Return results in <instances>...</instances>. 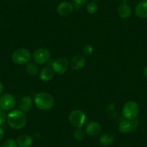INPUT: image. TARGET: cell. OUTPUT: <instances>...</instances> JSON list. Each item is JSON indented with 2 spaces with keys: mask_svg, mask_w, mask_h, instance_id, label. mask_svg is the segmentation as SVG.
Segmentation results:
<instances>
[{
  "mask_svg": "<svg viewBox=\"0 0 147 147\" xmlns=\"http://www.w3.org/2000/svg\"><path fill=\"white\" fill-rule=\"evenodd\" d=\"M18 146L20 147H30L33 144V138L28 134H22L16 140Z\"/></svg>",
  "mask_w": 147,
  "mask_h": 147,
  "instance_id": "9a60e30c",
  "label": "cell"
},
{
  "mask_svg": "<svg viewBox=\"0 0 147 147\" xmlns=\"http://www.w3.org/2000/svg\"><path fill=\"white\" fill-rule=\"evenodd\" d=\"M86 65V59L84 56L76 55L71 59L70 62L71 68L74 70H80Z\"/></svg>",
  "mask_w": 147,
  "mask_h": 147,
  "instance_id": "8fae6325",
  "label": "cell"
},
{
  "mask_svg": "<svg viewBox=\"0 0 147 147\" xmlns=\"http://www.w3.org/2000/svg\"><path fill=\"white\" fill-rule=\"evenodd\" d=\"M4 136H5V131L2 127H0V140L4 138Z\"/></svg>",
  "mask_w": 147,
  "mask_h": 147,
  "instance_id": "484cf974",
  "label": "cell"
},
{
  "mask_svg": "<svg viewBox=\"0 0 147 147\" xmlns=\"http://www.w3.org/2000/svg\"><path fill=\"white\" fill-rule=\"evenodd\" d=\"M134 125L131 120L124 119L122 120L118 124V130L120 132L123 134H128V133L131 132L134 130Z\"/></svg>",
  "mask_w": 147,
  "mask_h": 147,
  "instance_id": "2e32d148",
  "label": "cell"
},
{
  "mask_svg": "<svg viewBox=\"0 0 147 147\" xmlns=\"http://www.w3.org/2000/svg\"><path fill=\"white\" fill-rule=\"evenodd\" d=\"M7 121L11 128L15 130H20L26 125L27 116L22 110L16 109L9 113L7 116Z\"/></svg>",
  "mask_w": 147,
  "mask_h": 147,
  "instance_id": "6da1fadb",
  "label": "cell"
},
{
  "mask_svg": "<svg viewBox=\"0 0 147 147\" xmlns=\"http://www.w3.org/2000/svg\"><path fill=\"white\" fill-rule=\"evenodd\" d=\"M139 107L136 102L134 100L128 101L124 105L123 107L122 113L124 118L128 120H134L138 115Z\"/></svg>",
  "mask_w": 147,
  "mask_h": 147,
  "instance_id": "5b68a950",
  "label": "cell"
},
{
  "mask_svg": "<svg viewBox=\"0 0 147 147\" xmlns=\"http://www.w3.org/2000/svg\"><path fill=\"white\" fill-rule=\"evenodd\" d=\"M118 14L121 18L127 19L131 17V14H132V10H131L130 6H128L127 4H122L118 7Z\"/></svg>",
  "mask_w": 147,
  "mask_h": 147,
  "instance_id": "ac0fdd59",
  "label": "cell"
},
{
  "mask_svg": "<svg viewBox=\"0 0 147 147\" xmlns=\"http://www.w3.org/2000/svg\"><path fill=\"white\" fill-rule=\"evenodd\" d=\"M121 2L123 4H126L128 2V0H121Z\"/></svg>",
  "mask_w": 147,
  "mask_h": 147,
  "instance_id": "f1b7e54d",
  "label": "cell"
},
{
  "mask_svg": "<svg viewBox=\"0 0 147 147\" xmlns=\"http://www.w3.org/2000/svg\"><path fill=\"white\" fill-rule=\"evenodd\" d=\"M56 10L59 15L62 17H66L72 13L74 11V6L70 2H63L58 5Z\"/></svg>",
  "mask_w": 147,
  "mask_h": 147,
  "instance_id": "30bf717a",
  "label": "cell"
},
{
  "mask_svg": "<svg viewBox=\"0 0 147 147\" xmlns=\"http://www.w3.org/2000/svg\"><path fill=\"white\" fill-rule=\"evenodd\" d=\"M7 121V115L5 110L0 108V125H2Z\"/></svg>",
  "mask_w": 147,
  "mask_h": 147,
  "instance_id": "cb8c5ba5",
  "label": "cell"
},
{
  "mask_svg": "<svg viewBox=\"0 0 147 147\" xmlns=\"http://www.w3.org/2000/svg\"><path fill=\"white\" fill-rule=\"evenodd\" d=\"M69 121L70 123L76 128H82L87 121V115L82 110L75 109L69 114Z\"/></svg>",
  "mask_w": 147,
  "mask_h": 147,
  "instance_id": "277c9868",
  "label": "cell"
},
{
  "mask_svg": "<svg viewBox=\"0 0 147 147\" xmlns=\"http://www.w3.org/2000/svg\"><path fill=\"white\" fill-rule=\"evenodd\" d=\"M32 56L28 49L20 48L13 52L12 55V60L15 63L18 65L28 64L30 61Z\"/></svg>",
  "mask_w": 147,
  "mask_h": 147,
  "instance_id": "3957f363",
  "label": "cell"
},
{
  "mask_svg": "<svg viewBox=\"0 0 147 147\" xmlns=\"http://www.w3.org/2000/svg\"><path fill=\"white\" fill-rule=\"evenodd\" d=\"M74 2L78 5H83L87 2V0H74Z\"/></svg>",
  "mask_w": 147,
  "mask_h": 147,
  "instance_id": "d4e9b609",
  "label": "cell"
},
{
  "mask_svg": "<svg viewBox=\"0 0 147 147\" xmlns=\"http://www.w3.org/2000/svg\"><path fill=\"white\" fill-rule=\"evenodd\" d=\"M102 125L97 121H92L87 123L85 128V132L90 136H97L102 132Z\"/></svg>",
  "mask_w": 147,
  "mask_h": 147,
  "instance_id": "9c48e42d",
  "label": "cell"
},
{
  "mask_svg": "<svg viewBox=\"0 0 147 147\" xmlns=\"http://www.w3.org/2000/svg\"><path fill=\"white\" fill-rule=\"evenodd\" d=\"M33 100L30 96H25L22 97L19 102V108L22 112H28L31 110L33 105Z\"/></svg>",
  "mask_w": 147,
  "mask_h": 147,
  "instance_id": "4fadbf2b",
  "label": "cell"
},
{
  "mask_svg": "<svg viewBox=\"0 0 147 147\" xmlns=\"http://www.w3.org/2000/svg\"><path fill=\"white\" fill-rule=\"evenodd\" d=\"M35 106L41 110H51L54 106L53 96L47 92H40L35 94L33 99Z\"/></svg>",
  "mask_w": 147,
  "mask_h": 147,
  "instance_id": "7a4b0ae2",
  "label": "cell"
},
{
  "mask_svg": "<svg viewBox=\"0 0 147 147\" xmlns=\"http://www.w3.org/2000/svg\"><path fill=\"white\" fill-rule=\"evenodd\" d=\"M3 147H18V144L15 140L12 139V138H9V139L6 140L5 143L3 144Z\"/></svg>",
  "mask_w": 147,
  "mask_h": 147,
  "instance_id": "603a6c76",
  "label": "cell"
},
{
  "mask_svg": "<svg viewBox=\"0 0 147 147\" xmlns=\"http://www.w3.org/2000/svg\"><path fill=\"white\" fill-rule=\"evenodd\" d=\"M50 51L46 48H40L34 51L32 53V59L34 62L38 64H44L46 63L51 59Z\"/></svg>",
  "mask_w": 147,
  "mask_h": 147,
  "instance_id": "8992f818",
  "label": "cell"
},
{
  "mask_svg": "<svg viewBox=\"0 0 147 147\" xmlns=\"http://www.w3.org/2000/svg\"><path fill=\"white\" fill-rule=\"evenodd\" d=\"M15 99L10 94H4L0 96V108L3 110H11L15 106Z\"/></svg>",
  "mask_w": 147,
  "mask_h": 147,
  "instance_id": "ba28073f",
  "label": "cell"
},
{
  "mask_svg": "<svg viewBox=\"0 0 147 147\" xmlns=\"http://www.w3.org/2000/svg\"><path fill=\"white\" fill-rule=\"evenodd\" d=\"M135 14L138 18H147V0H142L136 6Z\"/></svg>",
  "mask_w": 147,
  "mask_h": 147,
  "instance_id": "7c38bea8",
  "label": "cell"
},
{
  "mask_svg": "<svg viewBox=\"0 0 147 147\" xmlns=\"http://www.w3.org/2000/svg\"><path fill=\"white\" fill-rule=\"evenodd\" d=\"M53 74H54V71H53L52 67L51 68L50 66H46L40 70V73H39V78L41 81L47 82L53 79Z\"/></svg>",
  "mask_w": 147,
  "mask_h": 147,
  "instance_id": "5bb4252c",
  "label": "cell"
},
{
  "mask_svg": "<svg viewBox=\"0 0 147 147\" xmlns=\"http://www.w3.org/2000/svg\"><path fill=\"white\" fill-rule=\"evenodd\" d=\"M92 2H98V1H100V0H92Z\"/></svg>",
  "mask_w": 147,
  "mask_h": 147,
  "instance_id": "f546056e",
  "label": "cell"
},
{
  "mask_svg": "<svg viewBox=\"0 0 147 147\" xmlns=\"http://www.w3.org/2000/svg\"><path fill=\"white\" fill-rule=\"evenodd\" d=\"M69 66V61L64 57L58 58L52 63V69L53 71L58 74H63L66 73L68 71Z\"/></svg>",
  "mask_w": 147,
  "mask_h": 147,
  "instance_id": "52a82bcc",
  "label": "cell"
},
{
  "mask_svg": "<svg viewBox=\"0 0 147 147\" xmlns=\"http://www.w3.org/2000/svg\"><path fill=\"white\" fill-rule=\"evenodd\" d=\"M97 9H98V5L97 3L94 2H91L87 5V11L88 13L93 15L95 12H97Z\"/></svg>",
  "mask_w": 147,
  "mask_h": 147,
  "instance_id": "44dd1931",
  "label": "cell"
},
{
  "mask_svg": "<svg viewBox=\"0 0 147 147\" xmlns=\"http://www.w3.org/2000/svg\"><path fill=\"white\" fill-rule=\"evenodd\" d=\"M25 69H26L27 73L30 76H35L38 74V67L35 64V63L29 62L27 64Z\"/></svg>",
  "mask_w": 147,
  "mask_h": 147,
  "instance_id": "d6986e66",
  "label": "cell"
},
{
  "mask_svg": "<svg viewBox=\"0 0 147 147\" xmlns=\"http://www.w3.org/2000/svg\"><path fill=\"white\" fill-rule=\"evenodd\" d=\"M144 75L147 80V66L144 69Z\"/></svg>",
  "mask_w": 147,
  "mask_h": 147,
  "instance_id": "4316f807",
  "label": "cell"
},
{
  "mask_svg": "<svg viewBox=\"0 0 147 147\" xmlns=\"http://www.w3.org/2000/svg\"><path fill=\"white\" fill-rule=\"evenodd\" d=\"M0 147H3V146H0Z\"/></svg>",
  "mask_w": 147,
  "mask_h": 147,
  "instance_id": "4dcf8cb0",
  "label": "cell"
},
{
  "mask_svg": "<svg viewBox=\"0 0 147 147\" xmlns=\"http://www.w3.org/2000/svg\"><path fill=\"white\" fill-rule=\"evenodd\" d=\"M82 51L84 55H85V56H90V55L92 54L93 52H94V48H93V46H91V45L87 44L83 47Z\"/></svg>",
  "mask_w": 147,
  "mask_h": 147,
  "instance_id": "7402d4cb",
  "label": "cell"
},
{
  "mask_svg": "<svg viewBox=\"0 0 147 147\" xmlns=\"http://www.w3.org/2000/svg\"><path fill=\"white\" fill-rule=\"evenodd\" d=\"M4 90V87H3V84H2V82H0V95L2 94V92H3Z\"/></svg>",
  "mask_w": 147,
  "mask_h": 147,
  "instance_id": "83f0119b",
  "label": "cell"
},
{
  "mask_svg": "<svg viewBox=\"0 0 147 147\" xmlns=\"http://www.w3.org/2000/svg\"><path fill=\"white\" fill-rule=\"evenodd\" d=\"M115 136L110 133H105L100 136L99 138V142L103 146H109L115 142Z\"/></svg>",
  "mask_w": 147,
  "mask_h": 147,
  "instance_id": "e0dca14e",
  "label": "cell"
},
{
  "mask_svg": "<svg viewBox=\"0 0 147 147\" xmlns=\"http://www.w3.org/2000/svg\"><path fill=\"white\" fill-rule=\"evenodd\" d=\"M73 136L77 141H81L85 138V132L82 128H77L74 131Z\"/></svg>",
  "mask_w": 147,
  "mask_h": 147,
  "instance_id": "ffe728a7",
  "label": "cell"
}]
</instances>
